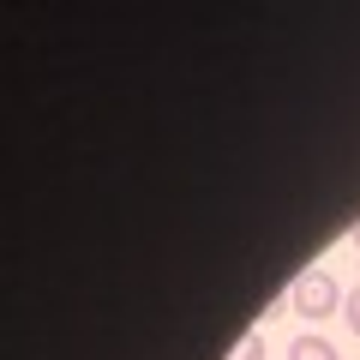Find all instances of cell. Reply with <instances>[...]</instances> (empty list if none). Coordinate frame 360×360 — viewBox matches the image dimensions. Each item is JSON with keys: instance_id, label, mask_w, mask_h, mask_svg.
I'll list each match as a JSON object with an SVG mask.
<instances>
[{"instance_id": "1", "label": "cell", "mask_w": 360, "mask_h": 360, "mask_svg": "<svg viewBox=\"0 0 360 360\" xmlns=\"http://www.w3.org/2000/svg\"><path fill=\"white\" fill-rule=\"evenodd\" d=\"M336 300H348V295L336 288V276H324V270H307V276L295 283V312L300 319H330Z\"/></svg>"}, {"instance_id": "2", "label": "cell", "mask_w": 360, "mask_h": 360, "mask_svg": "<svg viewBox=\"0 0 360 360\" xmlns=\"http://www.w3.org/2000/svg\"><path fill=\"white\" fill-rule=\"evenodd\" d=\"M288 360H336V348L324 342V336H295V342H288Z\"/></svg>"}, {"instance_id": "3", "label": "cell", "mask_w": 360, "mask_h": 360, "mask_svg": "<svg viewBox=\"0 0 360 360\" xmlns=\"http://www.w3.org/2000/svg\"><path fill=\"white\" fill-rule=\"evenodd\" d=\"M229 360H264V336H240Z\"/></svg>"}, {"instance_id": "4", "label": "cell", "mask_w": 360, "mask_h": 360, "mask_svg": "<svg viewBox=\"0 0 360 360\" xmlns=\"http://www.w3.org/2000/svg\"><path fill=\"white\" fill-rule=\"evenodd\" d=\"M342 307H348V324H354V336H360V288H348V300H342Z\"/></svg>"}, {"instance_id": "5", "label": "cell", "mask_w": 360, "mask_h": 360, "mask_svg": "<svg viewBox=\"0 0 360 360\" xmlns=\"http://www.w3.org/2000/svg\"><path fill=\"white\" fill-rule=\"evenodd\" d=\"M354 246H360V229H354Z\"/></svg>"}]
</instances>
